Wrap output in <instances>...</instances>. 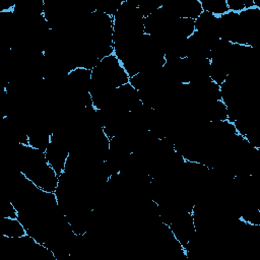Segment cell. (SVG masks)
<instances>
[{
	"instance_id": "obj_1",
	"label": "cell",
	"mask_w": 260,
	"mask_h": 260,
	"mask_svg": "<svg viewBox=\"0 0 260 260\" xmlns=\"http://www.w3.org/2000/svg\"><path fill=\"white\" fill-rule=\"evenodd\" d=\"M1 232L2 235L8 237L9 239L12 238H21L26 235V231L22 223L18 220V218H11V217H4L1 221Z\"/></svg>"
}]
</instances>
